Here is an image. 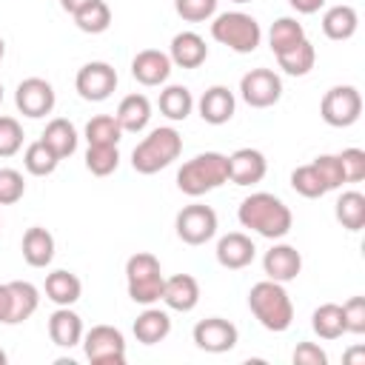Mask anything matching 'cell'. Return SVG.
<instances>
[{
  "instance_id": "cell-1",
  "label": "cell",
  "mask_w": 365,
  "mask_h": 365,
  "mask_svg": "<svg viewBox=\"0 0 365 365\" xmlns=\"http://www.w3.org/2000/svg\"><path fill=\"white\" fill-rule=\"evenodd\" d=\"M237 220H240L242 228H251L265 240H282L291 231V222H294L291 208L268 191H257V194L245 197L240 202Z\"/></svg>"
},
{
  "instance_id": "cell-2",
  "label": "cell",
  "mask_w": 365,
  "mask_h": 365,
  "mask_svg": "<svg viewBox=\"0 0 365 365\" xmlns=\"http://www.w3.org/2000/svg\"><path fill=\"white\" fill-rule=\"evenodd\" d=\"M248 308L257 317V322L265 331H274V334L288 331L291 322H294L291 297L282 288V282H274V279H262V282L251 285V291H248Z\"/></svg>"
},
{
  "instance_id": "cell-3",
  "label": "cell",
  "mask_w": 365,
  "mask_h": 365,
  "mask_svg": "<svg viewBox=\"0 0 365 365\" xmlns=\"http://www.w3.org/2000/svg\"><path fill=\"white\" fill-rule=\"evenodd\" d=\"M222 182H228V157L220 151H202L177 171V188L188 197H202Z\"/></svg>"
},
{
  "instance_id": "cell-4",
  "label": "cell",
  "mask_w": 365,
  "mask_h": 365,
  "mask_svg": "<svg viewBox=\"0 0 365 365\" xmlns=\"http://www.w3.org/2000/svg\"><path fill=\"white\" fill-rule=\"evenodd\" d=\"M182 151V137L171 125H160L143 137L131 151V165L137 174H157L160 168L171 165Z\"/></svg>"
},
{
  "instance_id": "cell-5",
  "label": "cell",
  "mask_w": 365,
  "mask_h": 365,
  "mask_svg": "<svg viewBox=\"0 0 365 365\" xmlns=\"http://www.w3.org/2000/svg\"><path fill=\"white\" fill-rule=\"evenodd\" d=\"M163 271H160V259L148 251L131 254L125 262V285H128V297L137 305H154L163 297Z\"/></svg>"
},
{
  "instance_id": "cell-6",
  "label": "cell",
  "mask_w": 365,
  "mask_h": 365,
  "mask_svg": "<svg viewBox=\"0 0 365 365\" xmlns=\"http://www.w3.org/2000/svg\"><path fill=\"white\" fill-rule=\"evenodd\" d=\"M211 37L222 46H228L231 51L237 54H251L259 40H262V29L259 23L245 14V11H225V14H217L214 23H211Z\"/></svg>"
},
{
  "instance_id": "cell-7",
  "label": "cell",
  "mask_w": 365,
  "mask_h": 365,
  "mask_svg": "<svg viewBox=\"0 0 365 365\" xmlns=\"http://www.w3.org/2000/svg\"><path fill=\"white\" fill-rule=\"evenodd\" d=\"M319 114L334 128H348L362 114V94L354 86H334L319 103Z\"/></svg>"
},
{
  "instance_id": "cell-8",
  "label": "cell",
  "mask_w": 365,
  "mask_h": 365,
  "mask_svg": "<svg viewBox=\"0 0 365 365\" xmlns=\"http://www.w3.org/2000/svg\"><path fill=\"white\" fill-rule=\"evenodd\" d=\"M83 351L91 365H125V339L114 325H94L83 336Z\"/></svg>"
},
{
  "instance_id": "cell-9",
  "label": "cell",
  "mask_w": 365,
  "mask_h": 365,
  "mask_svg": "<svg viewBox=\"0 0 365 365\" xmlns=\"http://www.w3.org/2000/svg\"><path fill=\"white\" fill-rule=\"evenodd\" d=\"M177 237L188 245H205L217 234V211L211 205H185L174 220Z\"/></svg>"
},
{
  "instance_id": "cell-10",
  "label": "cell",
  "mask_w": 365,
  "mask_h": 365,
  "mask_svg": "<svg viewBox=\"0 0 365 365\" xmlns=\"http://www.w3.org/2000/svg\"><path fill=\"white\" fill-rule=\"evenodd\" d=\"M74 88L83 100H91V103H103L111 97V91L117 88V71L114 66L103 63V60H91L86 63L77 77H74Z\"/></svg>"
},
{
  "instance_id": "cell-11",
  "label": "cell",
  "mask_w": 365,
  "mask_h": 365,
  "mask_svg": "<svg viewBox=\"0 0 365 365\" xmlns=\"http://www.w3.org/2000/svg\"><path fill=\"white\" fill-rule=\"evenodd\" d=\"M240 94L251 108H268L282 97V80L271 68H251L240 80Z\"/></svg>"
},
{
  "instance_id": "cell-12",
  "label": "cell",
  "mask_w": 365,
  "mask_h": 365,
  "mask_svg": "<svg viewBox=\"0 0 365 365\" xmlns=\"http://www.w3.org/2000/svg\"><path fill=\"white\" fill-rule=\"evenodd\" d=\"M194 345L200 351H208V354H225L237 345L240 339V331L234 322L222 319V317H208V319H200L194 325Z\"/></svg>"
},
{
  "instance_id": "cell-13",
  "label": "cell",
  "mask_w": 365,
  "mask_h": 365,
  "mask_svg": "<svg viewBox=\"0 0 365 365\" xmlns=\"http://www.w3.org/2000/svg\"><path fill=\"white\" fill-rule=\"evenodd\" d=\"M54 100H57L54 88L43 77H26L17 86V91H14V103H17L20 114H26V117H46V114H51Z\"/></svg>"
},
{
  "instance_id": "cell-14",
  "label": "cell",
  "mask_w": 365,
  "mask_h": 365,
  "mask_svg": "<svg viewBox=\"0 0 365 365\" xmlns=\"http://www.w3.org/2000/svg\"><path fill=\"white\" fill-rule=\"evenodd\" d=\"M268 171L265 154L257 148H237L228 154V180L234 185H257Z\"/></svg>"
},
{
  "instance_id": "cell-15",
  "label": "cell",
  "mask_w": 365,
  "mask_h": 365,
  "mask_svg": "<svg viewBox=\"0 0 365 365\" xmlns=\"http://www.w3.org/2000/svg\"><path fill=\"white\" fill-rule=\"evenodd\" d=\"M262 268H265L268 279L285 285V282H291V279L299 277V271H302V257H299V251H297L294 245L279 242V245H271V251H265Z\"/></svg>"
},
{
  "instance_id": "cell-16",
  "label": "cell",
  "mask_w": 365,
  "mask_h": 365,
  "mask_svg": "<svg viewBox=\"0 0 365 365\" xmlns=\"http://www.w3.org/2000/svg\"><path fill=\"white\" fill-rule=\"evenodd\" d=\"M171 66L174 63H171V57L165 51H160V48H143L131 60V74L143 86H160V83L168 80Z\"/></svg>"
},
{
  "instance_id": "cell-17",
  "label": "cell",
  "mask_w": 365,
  "mask_h": 365,
  "mask_svg": "<svg viewBox=\"0 0 365 365\" xmlns=\"http://www.w3.org/2000/svg\"><path fill=\"white\" fill-rule=\"evenodd\" d=\"M254 254H257V245L242 231H231V234L220 237V242H217V262L228 271H240V268L251 265Z\"/></svg>"
},
{
  "instance_id": "cell-18",
  "label": "cell",
  "mask_w": 365,
  "mask_h": 365,
  "mask_svg": "<svg viewBox=\"0 0 365 365\" xmlns=\"http://www.w3.org/2000/svg\"><path fill=\"white\" fill-rule=\"evenodd\" d=\"M171 311H194L200 302V285L191 274H174L163 282V297H160Z\"/></svg>"
},
{
  "instance_id": "cell-19",
  "label": "cell",
  "mask_w": 365,
  "mask_h": 365,
  "mask_svg": "<svg viewBox=\"0 0 365 365\" xmlns=\"http://www.w3.org/2000/svg\"><path fill=\"white\" fill-rule=\"evenodd\" d=\"M197 108H200V117H202L205 123L222 125V123H228V120L234 117L237 100H234V94H231L225 86H211V88L202 91Z\"/></svg>"
},
{
  "instance_id": "cell-20",
  "label": "cell",
  "mask_w": 365,
  "mask_h": 365,
  "mask_svg": "<svg viewBox=\"0 0 365 365\" xmlns=\"http://www.w3.org/2000/svg\"><path fill=\"white\" fill-rule=\"evenodd\" d=\"M168 57H171V63L180 66V68H197V66L205 63L208 46H205V40H202L197 31H180V34H174V40H171Z\"/></svg>"
},
{
  "instance_id": "cell-21",
  "label": "cell",
  "mask_w": 365,
  "mask_h": 365,
  "mask_svg": "<svg viewBox=\"0 0 365 365\" xmlns=\"http://www.w3.org/2000/svg\"><path fill=\"white\" fill-rule=\"evenodd\" d=\"M48 336L60 348H74L83 339V319L71 311V305H57L48 317Z\"/></svg>"
},
{
  "instance_id": "cell-22",
  "label": "cell",
  "mask_w": 365,
  "mask_h": 365,
  "mask_svg": "<svg viewBox=\"0 0 365 365\" xmlns=\"http://www.w3.org/2000/svg\"><path fill=\"white\" fill-rule=\"evenodd\" d=\"M23 259L31 265V268H46L51 259H54V237L40 228V225H31L26 234H23Z\"/></svg>"
},
{
  "instance_id": "cell-23",
  "label": "cell",
  "mask_w": 365,
  "mask_h": 365,
  "mask_svg": "<svg viewBox=\"0 0 365 365\" xmlns=\"http://www.w3.org/2000/svg\"><path fill=\"white\" fill-rule=\"evenodd\" d=\"M171 334V317L160 308L145 305V311L134 319V336L143 345H157Z\"/></svg>"
},
{
  "instance_id": "cell-24",
  "label": "cell",
  "mask_w": 365,
  "mask_h": 365,
  "mask_svg": "<svg viewBox=\"0 0 365 365\" xmlns=\"http://www.w3.org/2000/svg\"><path fill=\"white\" fill-rule=\"evenodd\" d=\"M117 123H120V128L123 131H143L145 125H148V120H151V103H148V97L145 94H128V97H123L120 100V106H117Z\"/></svg>"
},
{
  "instance_id": "cell-25",
  "label": "cell",
  "mask_w": 365,
  "mask_h": 365,
  "mask_svg": "<svg viewBox=\"0 0 365 365\" xmlns=\"http://www.w3.org/2000/svg\"><path fill=\"white\" fill-rule=\"evenodd\" d=\"M356 26H359V17H356V9L354 6H331L325 14H322V31L328 40H348L356 34Z\"/></svg>"
},
{
  "instance_id": "cell-26",
  "label": "cell",
  "mask_w": 365,
  "mask_h": 365,
  "mask_svg": "<svg viewBox=\"0 0 365 365\" xmlns=\"http://www.w3.org/2000/svg\"><path fill=\"white\" fill-rule=\"evenodd\" d=\"M83 294V282L77 274L71 271H51L46 277V297L54 302V305H74Z\"/></svg>"
},
{
  "instance_id": "cell-27",
  "label": "cell",
  "mask_w": 365,
  "mask_h": 365,
  "mask_svg": "<svg viewBox=\"0 0 365 365\" xmlns=\"http://www.w3.org/2000/svg\"><path fill=\"white\" fill-rule=\"evenodd\" d=\"M6 285H9V294H11V317H9V325L26 322L37 311V305H40V291L31 282H26V279H11Z\"/></svg>"
},
{
  "instance_id": "cell-28",
  "label": "cell",
  "mask_w": 365,
  "mask_h": 365,
  "mask_svg": "<svg viewBox=\"0 0 365 365\" xmlns=\"http://www.w3.org/2000/svg\"><path fill=\"white\" fill-rule=\"evenodd\" d=\"M60 160L63 157H71L74 151H77V128L66 120V117H54L48 125H46V131H43V137H40Z\"/></svg>"
},
{
  "instance_id": "cell-29",
  "label": "cell",
  "mask_w": 365,
  "mask_h": 365,
  "mask_svg": "<svg viewBox=\"0 0 365 365\" xmlns=\"http://www.w3.org/2000/svg\"><path fill=\"white\" fill-rule=\"evenodd\" d=\"M277 63H279V68H282L285 74H291V77H305V74L314 68V63H317V51H314V46H311V40L305 37V40H299L294 48L279 51V54H277Z\"/></svg>"
},
{
  "instance_id": "cell-30",
  "label": "cell",
  "mask_w": 365,
  "mask_h": 365,
  "mask_svg": "<svg viewBox=\"0 0 365 365\" xmlns=\"http://www.w3.org/2000/svg\"><path fill=\"white\" fill-rule=\"evenodd\" d=\"M311 328L317 336L322 339H339L345 334V317H342V305L336 302H325L314 311L311 317Z\"/></svg>"
},
{
  "instance_id": "cell-31",
  "label": "cell",
  "mask_w": 365,
  "mask_h": 365,
  "mask_svg": "<svg viewBox=\"0 0 365 365\" xmlns=\"http://www.w3.org/2000/svg\"><path fill=\"white\" fill-rule=\"evenodd\" d=\"M157 106H160V111H163L168 120L177 123V120H185V117L191 114L194 97H191V91H188L185 86H168V88L160 91Z\"/></svg>"
},
{
  "instance_id": "cell-32",
  "label": "cell",
  "mask_w": 365,
  "mask_h": 365,
  "mask_svg": "<svg viewBox=\"0 0 365 365\" xmlns=\"http://www.w3.org/2000/svg\"><path fill=\"white\" fill-rule=\"evenodd\" d=\"M74 23L86 34H103L111 26V9L106 6V0H91L80 11H74Z\"/></svg>"
},
{
  "instance_id": "cell-33",
  "label": "cell",
  "mask_w": 365,
  "mask_h": 365,
  "mask_svg": "<svg viewBox=\"0 0 365 365\" xmlns=\"http://www.w3.org/2000/svg\"><path fill=\"white\" fill-rule=\"evenodd\" d=\"M299 40H305L302 23H297L294 17H279V20H274V26H271V31H268V43H271V51H274V54L294 48Z\"/></svg>"
},
{
  "instance_id": "cell-34",
  "label": "cell",
  "mask_w": 365,
  "mask_h": 365,
  "mask_svg": "<svg viewBox=\"0 0 365 365\" xmlns=\"http://www.w3.org/2000/svg\"><path fill=\"white\" fill-rule=\"evenodd\" d=\"M123 137V128L114 114H97L86 123V140L88 145H117Z\"/></svg>"
},
{
  "instance_id": "cell-35",
  "label": "cell",
  "mask_w": 365,
  "mask_h": 365,
  "mask_svg": "<svg viewBox=\"0 0 365 365\" xmlns=\"http://www.w3.org/2000/svg\"><path fill=\"white\" fill-rule=\"evenodd\" d=\"M57 163H60V157H57L43 140H34V143L26 145L23 165H26L29 174H34V177H48V174H54Z\"/></svg>"
},
{
  "instance_id": "cell-36",
  "label": "cell",
  "mask_w": 365,
  "mask_h": 365,
  "mask_svg": "<svg viewBox=\"0 0 365 365\" xmlns=\"http://www.w3.org/2000/svg\"><path fill=\"white\" fill-rule=\"evenodd\" d=\"M336 220L348 231H359L365 225V194L359 191H345L336 200Z\"/></svg>"
},
{
  "instance_id": "cell-37",
  "label": "cell",
  "mask_w": 365,
  "mask_h": 365,
  "mask_svg": "<svg viewBox=\"0 0 365 365\" xmlns=\"http://www.w3.org/2000/svg\"><path fill=\"white\" fill-rule=\"evenodd\" d=\"M291 188H294L297 194L308 197V200H317V197L328 194V188H325V182H322L319 171L314 168V163L299 165V168H294V171H291Z\"/></svg>"
},
{
  "instance_id": "cell-38",
  "label": "cell",
  "mask_w": 365,
  "mask_h": 365,
  "mask_svg": "<svg viewBox=\"0 0 365 365\" xmlns=\"http://www.w3.org/2000/svg\"><path fill=\"white\" fill-rule=\"evenodd\" d=\"M120 165V151L117 145H88L86 151V168L94 177H108Z\"/></svg>"
},
{
  "instance_id": "cell-39",
  "label": "cell",
  "mask_w": 365,
  "mask_h": 365,
  "mask_svg": "<svg viewBox=\"0 0 365 365\" xmlns=\"http://www.w3.org/2000/svg\"><path fill=\"white\" fill-rule=\"evenodd\" d=\"M26 194V180L17 168H0V205H14Z\"/></svg>"
},
{
  "instance_id": "cell-40",
  "label": "cell",
  "mask_w": 365,
  "mask_h": 365,
  "mask_svg": "<svg viewBox=\"0 0 365 365\" xmlns=\"http://www.w3.org/2000/svg\"><path fill=\"white\" fill-rule=\"evenodd\" d=\"M23 145V125L14 117L0 114V157H14Z\"/></svg>"
},
{
  "instance_id": "cell-41",
  "label": "cell",
  "mask_w": 365,
  "mask_h": 365,
  "mask_svg": "<svg viewBox=\"0 0 365 365\" xmlns=\"http://www.w3.org/2000/svg\"><path fill=\"white\" fill-rule=\"evenodd\" d=\"M174 9L182 20L188 23H202L208 17H214L217 11V0H174Z\"/></svg>"
},
{
  "instance_id": "cell-42",
  "label": "cell",
  "mask_w": 365,
  "mask_h": 365,
  "mask_svg": "<svg viewBox=\"0 0 365 365\" xmlns=\"http://www.w3.org/2000/svg\"><path fill=\"white\" fill-rule=\"evenodd\" d=\"M336 157H339L345 182H359V180H365V151H362V148H345V151H339Z\"/></svg>"
},
{
  "instance_id": "cell-43",
  "label": "cell",
  "mask_w": 365,
  "mask_h": 365,
  "mask_svg": "<svg viewBox=\"0 0 365 365\" xmlns=\"http://www.w3.org/2000/svg\"><path fill=\"white\" fill-rule=\"evenodd\" d=\"M314 168L319 171V177H322V182H325L328 191H334V188H339V185L345 182L342 165H339V157H336V154H319V157L314 160Z\"/></svg>"
},
{
  "instance_id": "cell-44",
  "label": "cell",
  "mask_w": 365,
  "mask_h": 365,
  "mask_svg": "<svg viewBox=\"0 0 365 365\" xmlns=\"http://www.w3.org/2000/svg\"><path fill=\"white\" fill-rule=\"evenodd\" d=\"M345 334H365V297H351L342 305Z\"/></svg>"
},
{
  "instance_id": "cell-45",
  "label": "cell",
  "mask_w": 365,
  "mask_h": 365,
  "mask_svg": "<svg viewBox=\"0 0 365 365\" xmlns=\"http://www.w3.org/2000/svg\"><path fill=\"white\" fill-rule=\"evenodd\" d=\"M325 362H328L325 351L314 342H299L294 348V365H325Z\"/></svg>"
},
{
  "instance_id": "cell-46",
  "label": "cell",
  "mask_w": 365,
  "mask_h": 365,
  "mask_svg": "<svg viewBox=\"0 0 365 365\" xmlns=\"http://www.w3.org/2000/svg\"><path fill=\"white\" fill-rule=\"evenodd\" d=\"M9 317H11V294H9V285L0 282V322L9 325Z\"/></svg>"
},
{
  "instance_id": "cell-47",
  "label": "cell",
  "mask_w": 365,
  "mask_h": 365,
  "mask_svg": "<svg viewBox=\"0 0 365 365\" xmlns=\"http://www.w3.org/2000/svg\"><path fill=\"white\" fill-rule=\"evenodd\" d=\"M291 3V9H297L299 14H314V11H319L322 6H325V0H288Z\"/></svg>"
},
{
  "instance_id": "cell-48",
  "label": "cell",
  "mask_w": 365,
  "mask_h": 365,
  "mask_svg": "<svg viewBox=\"0 0 365 365\" xmlns=\"http://www.w3.org/2000/svg\"><path fill=\"white\" fill-rule=\"evenodd\" d=\"M86 3H91V0H60V6L68 11V14H74V11H80Z\"/></svg>"
},
{
  "instance_id": "cell-49",
  "label": "cell",
  "mask_w": 365,
  "mask_h": 365,
  "mask_svg": "<svg viewBox=\"0 0 365 365\" xmlns=\"http://www.w3.org/2000/svg\"><path fill=\"white\" fill-rule=\"evenodd\" d=\"M365 359V348H351L348 354H345V362L348 365H354V362H362Z\"/></svg>"
},
{
  "instance_id": "cell-50",
  "label": "cell",
  "mask_w": 365,
  "mask_h": 365,
  "mask_svg": "<svg viewBox=\"0 0 365 365\" xmlns=\"http://www.w3.org/2000/svg\"><path fill=\"white\" fill-rule=\"evenodd\" d=\"M6 359H9V356H6V351L0 348V365H6Z\"/></svg>"
},
{
  "instance_id": "cell-51",
  "label": "cell",
  "mask_w": 365,
  "mask_h": 365,
  "mask_svg": "<svg viewBox=\"0 0 365 365\" xmlns=\"http://www.w3.org/2000/svg\"><path fill=\"white\" fill-rule=\"evenodd\" d=\"M3 54H6V43H3V37H0V60H3Z\"/></svg>"
},
{
  "instance_id": "cell-52",
  "label": "cell",
  "mask_w": 365,
  "mask_h": 365,
  "mask_svg": "<svg viewBox=\"0 0 365 365\" xmlns=\"http://www.w3.org/2000/svg\"><path fill=\"white\" fill-rule=\"evenodd\" d=\"M0 103H3V83H0Z\"/></svg>"
},
{
  "instance_id": "cell-53",
  "label": "cell",
  "mask_w": 365,
  "mask_h": 365,
  "mask_svg": "<svg viewBox=\"0 0 365 365\" xmlns=\"http://www.w3.org/2000/svg\"><path fill=\"white\" fill-rule=\"evenodd\" d=\"M234 3H248V0H234Z\"/></svg>"
}]
</instances>
